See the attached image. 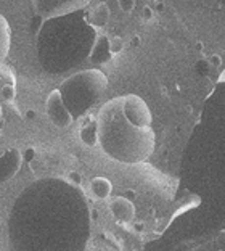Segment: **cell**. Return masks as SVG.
<instances>
[{
	"mask_svg": "<svg viewBox=\"0 0 225 251\" xmlns=\"http://www.w3.org/2000/svg\"><path fill=\"white\" fill-rule=\"evenodd\" d=\"M97 137L103 151L124 164L145 163L154 153L156 135L151 126H134L123 111V97L106 101L97 118Z\"/></svg>",
	"mask_w": 225,
	"mask_h": 251,
	"instance_id": "6da1fadb",
	"label": "cell"
},
{
	"mask_svg": "<svg viewBox=\"0 0 225 251\" xmlns=\"http://www.w3.org/2000/svg\"><path fill=\"white\" fill-rule=\"evenodd\" d=\"M108 87V79L100 70H84L73 74L58 89L73 118L84 115L95 105Z\"/></svg>",
	"mask_w": 225,
	"mask_h": 251,
	"instance_id": "7a4b0ae2",
	"label": "cell"
},
{
	"mask_svg": "<svg viewBox=\"0 0 225 251\" xmlns=\"http://www.w3.org/2000/svg\"><path fill=\"white\" fill-rule=\"evenodd\" d=\"M92 0H34V8L42 20L60 18L85 8Z\"/></svg>",
	"mask_w": 225,
	"mask_h": 251,
	"instance_id": "3957f363",
	"label": "cell"
},
{
	"mask_svg": "<svg viewBox=\"0 0 225 251\" xmlns=\"http://www.w3.org/2000/svg\"><path fill=\"white\" fill-rule=\"evenodd\" d=\"M123 111L125 118L134 124L140 126V127H147L153 123V115L147 101L135 94L123 95Z\"/></svg>",
	"mask_w": 225,
	"mask_h": 251,
	"instance_id": "277c9868",
	"label": "cell"
},
{
	"mask_svg": "<svg viewBox=\"0 0 225 251\" xmlns=\"http://www.w3.org/2000/svg\"><path fill=\"white\" fill-rule=\"evenodd\" d=\"M45 110H47V116L50 119V123L53 126H56V127H60V129L69 127L74 121L71 111L66 108L58 89L51 90V92L49 94L47 101H45Z\"/></svg>",
	"mask_w": 225,
	"mask_h": 251,
	"instance_id": "5b68a950",
	"label": "cell"
},
{
	"mask_svg": "<svg viewBox=\"0 0 225 251\" xmlns=\"http://www.w3.org/2000/svg\"><path fill=\"white\" fill-rule=\"evenodd\" d=\"M23 159H25V155L18 148H10L0 156V184L15 177L16 173L21 169Z\"/></svg>",
	"mask_w": 225,
	"mask_h": 251,
	"instance_id": "8992f818",
	"label": "cell"
},
{
	"mask_svg": "<svg viewBox=\"0 0 225 251\" xmlns=\"http://www.w3.org/2000/svg\"><path fill=\"white\" fill-rule=\"evenodd\" d=\"M109 211L113 218L121 224H129L135 218V206L127 197H116L109 201Z\"/></svg>",
	"mask_w": 225,
	"mask_h": 251,
	"instance_id": "52a82bcc",
	"label": "cell"
},
{
	"mask_svg": "<svg viewBox=\"0 0 225 251\" xmlns=\"http://www.w3.org/2000/svg\"><path fill=\"white\" fill-rule=\"evenodd\" d=\"M109 15H111V11H109L108 3L106 2H98L95 7L89 11L87 21L95 27H105L109 21Z\"/></svg>",
	"mask_w": 225,
	"mask_h": 251,
	"instance_id": "ba28073f",
	"label": "cell"
},
{
	"mask_svg": "<svg viewBox=\"0 0 225 251\" xmlns=\"http://www.w3.org/2000/svg\"><path fill=\"white\" fill-rule=\"evenodd\" d=\"M10 47H11V27L7 18L0 13V65L8 56Z\"/></svg>",
	"mask_w": 225,
	"mask_h": 251,
	"instance_id": "9c48e42d",
	"label": "cell"
},
{
	"mask_svg": "<svg viewBox=\"0 0 225 251\" xmlns=\"http://www.w3.org/2000/svg\"><path fill=\"white\" fill-rule=\"evenodd\" d=\"M111 56L113 55L109 52V39L106 36H97L94 50L90 53V60L94 63H106Z\"/></svg>",
	"mask_w": 225,
	"mask_h": 251,
	"instance_id": "30bf717a",
	"label": "cell"
},
{
	"mask_svg": "<svg viewBox=\"0 0 225 251\" xmlns=\"http://www.w3.org/2000/svg\"><path fill=\"white\" fill-rule=\"evenodd\" d=\"M90 190L94 193V197L98 200H106L111 197L113 185L106 177H95L90 182Z\"/></svg>",
	"mask_w": 225,
	"mask_h": 251,
	"instance_id": "8fae6325",
	"label": "cell"
},
{
	"mask_svg": "<svg viewBox=\"0 0 225 251\" xmlns=\"http://www.w3.org/2000/svg\"><path fill=\"white\" fill-rule=\"evenodd\" d=\"M80 139L84 144H87L89 147H97L98 145V137H97V123L92 121L87 123V126H84L80 130Z\"/></svg>",
	"mask_w": 225,
	"mask_h": 251,
	"instance_id": "7c38bea8",
	"label": "cell"
},
{
	"mask_svg": "<svg viewBox=\"0 0 225 251\" xmlns=\"http://www.w3.org/2000/svg\"><path fill=\"white\" fill-rule=\"evenodd\" d=\"M124 50V41L121 37H113L109 39V52L111 55H118Z\"/></svg>",
	"mask_w": 225,
	"mask_h": 251,
	"instance_id": "4fadbf2b",
	"label": "cell"
},
{
	"mask_svg": "<svg viewBox=\"0 0 225 251\" xmlns=\"http://www.w3.org/2000/svg\"><path fill=\"white\" fill-rule=\"evenodd\" d=\"M0 95H2L3 100L7 101H13L15 95H16V90H15V84H5L2 90H0Z\"/></svg>",
	"mask_w": 225,
	"mask_h": 251,
	"instance_id": "5bb4252c",
	"label": "cell"
},
{
	"mask_svg": "<svg viewBox=\"0 0 225 251\" xmlns=\"http://www.w3.org/2000/svg\"><path fill=\"white\" fill-rule=\"evenodd\" d=\"M119 8L124 11V13H130L132 10L135 8V0H118Z\"/></svg>",
	"mask_w": 225,
	"mask_h": 251,
	"instance_id": "9a60e30c",
	"label": "cell"
},
{
	"mask_svg": "<svg viewBox=\"0 0 225 251\" xmlns=\"http://www.w3.org/2000/svg\"><path fill=\"white\" fill-rule=\"evenodd\" d=\"M69 180H71L74 185H80V182H82V177H80V174L76 173V171H71V173H69Z\"/></svg>",
	"mask_w": 225,
	"mask_h": 251,
	"instance_id": "2e32d148",
	"label": "cell"
},
{
	"mask_svg": "<svg viewBox=\"0 0 225 251\" xmlns=\"http://www.w3.org/2000/svg\"><path fill=\"white\" fill-rule=\"evenodd\" d=\"M143 18H145V20H151L153 18V10H151V7H148V5L143 8Z\"/></svg>",
	"mask_w": 225,
	"mask_h": 251,
	"instance_id": "e0dca14e",
	"label": "cell"
},
{
	"mask_svg": "<svg viewBox=\"0 0 225 251\" xmlns=\"http://www.w3.org/2000/svg\"><path fill=\"white\" fill-rule=\"evenodd\" d=\"M211 63L214 66H219V65H221V56H219V55H212L211 56Z\"/></svg>",
	"mask_w": 225,
	"mask_h": 251,
	"instance_id": "ac0fdd59",
	"label": "cell"
},
{
	"mask_svg": "<svg viewBox=\"0 0 225 251\" xmlns=\"http://www.w3.org/2000/svg\"><path fill=\"white\" fill-rule=\"evenodd\" d=\"M27 116H29V118H34V116H36V113H34V111H27Z\"/></svg>",
	"mask_w": 225,
	"mask_h": 251,
	"instance_id": "d6986e66",
	"label": "cell"
},
{
	"mask_svg": "<svg viewBox=\"0 0 225 251\" xmlns=\"http://www.w3.org/2000/svg\"><path fill=\"white\" fill-rule=\"evenodd\" d=\"M150 2H156V3H161L163 0H150Z\"/></svg>",
	"mask_w": 225,
	"mask_h": 251,
	"instance_id": "ffe728a7",
	"label": "cell"
},
{
	"mask_svg": "<svg viewBox=\"0 0 225 251\" xmlns=\"http://www.w3.org/2000/svg\"><path fill=\"white\" fill-rule=\"evenodd\" d=\"M0 119H2V106H0Z\"/></svg>",
	"mask_w": 225,
	"mask_h": 251,
	"instance_id": "44dd1931",
	"label": "cell"
},
{
	"mask_svg": "<svg viewBox=\"0 0 225 251\" xmlns=\"http://www.w3.org/2000/svg\"><path fill=\"white\" fill-rule=\"evenodd\" d=\"M0 218H2V214H0Z\"/></svg>",
	"mask_w": 225,
	"mask_h": 251,
	"instance_id": "7402d4cb",
	"label": "cell"
}]
</instances>
